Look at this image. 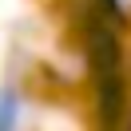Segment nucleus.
I'll return each mask as SVG.
<instances>
[{
    "instance_id": "nucleus-2",
    "label": "nucleus",
    "mask_w": 131,
    "mask_h": 131,
    "mask_svg": "<svg viewBox=\"0 0 131 131\" xmlns=\"http://www.w3.org/2000/svg\"><path fill=\"white\" fill-rule=\"evenodd\" d=\"M103 8L111 12L115 20H127L131 16V0H103Z\"/></svg>"
},
{
    "instance_id": "nucleus-1",
    "label": "nucleus",
    "mask_w": 131,
    "mask_h": 131,
    "mask_svg": "<svg viewBox=\"0 0 131 131\" xmlns=\"http://www.w3.org/2000/svg\"><path fill=\"white\" fill-rule=\"evenodd\" d=\"M16 119H20V99H16V91L0 88V131H12Z\"/></svg>"
}]
</instances>
